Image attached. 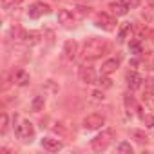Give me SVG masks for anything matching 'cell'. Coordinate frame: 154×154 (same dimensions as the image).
Instances as JSON below:
<instances>
[{
  "mask_svg": "<svg viewBox=\"0 0 154 154\" xmlns=\"http://www.w3.org/2000/svg\"><path fill=\"white\" fill-rule=\"evenodd\" d=\"M150 36H152V40H154V31H152V33H150Z\"/></svg>",
  "mask_w": 154,
  "mask_h": 154,
  "instance_id": "1f68e13d",
  "label": "cell"
},
{
  "mask_svg": "<svg viewBox=\"0 0 154 154\" xmlns=\"http://www.w3.org/2000/svg\"><path fill=\"white\" fill-rule=\"evenodd\" d=\"M116 18L112 17V15H109V13H96L94 15V26L96 27H100V29H103V31H114L116 29Z\"/></svg>",
  "mask_w": 154,
  "mask_h": 154,
  "instance_id": "277c9868",
  "label": "cell"
},
{
  "mask_svg": "<svg viewBox=\"0 0 154 154\" xmlns=\"http://www.w3.org/2000/svg\"><path fill=\"white\" fill-rule=\"evenodd\" d=\"M129 51H131L134 56H140L141 51H143V47H141V40H140V38L131 40V42H129Z\"/></svg>",
  "mask_w": 154,
  "mask_h": 154,
  "instance_id": "44dd1931",
  "label": "cell"
},
{
  "mask_svg": "<svg viewBox=\"0 0 154 154\" xmlns=\"http://www.w3.org/2000/svg\"><path fill=\"white\" fill-rule=\"evenodd\" d=\"M42 147L45 149V150H49V152H58V150H62L63 149V143L60 141V140H56V138H42Z\"/></svg>",
  "mask_w": 154,
  "mask_h": 154,
  "instance_id": "4fadbf2b",
  "label": "cell"
},
{
  "mask_svg": "<svg viewBox=\"0 0 154 154\" xmlns=\"http://www.w3.org/2000/svg\"><path fill=\"white\" fill-rule=\"evenodd\" d=\"M141 122L145 123V127L152 129V127H154V114H143V116H141Z\"/></svg>",
  "mask_w": 154,
  "mask_h": 154,
  "instance_id": "484cf974",
  "label": "cell"
},
{
  "mask_svg": "<svg viewBox=\"0 0 154 154\" xmlns=\"http://www.w3.org/2000/svg\"><path fill=\"white\" fill-rule=\"evenodd\" d=\"M58 22H60L63 27H72V26H74V15H72L69 9L62 8V9H58Z\"/></svg>",
  "mask_w": 154,
  "mask_h": 154,
  "instance_id": "7c38bea8",
  "label": "cell"
},
{
  "mask_svg": "<svg viewBox=\"0 0 154 154\" xmlns=\"http://www.w3.org/2000/svg\"><path fill=\"white\" fill-rule=\"evenodd\" d=\"M78 42L76 40H65L63 44V56L67 60H76V56H78Z\"/></svg>",
  "mask_w": 154,
  "mask_h": 154,
  "instance_id": "9c48e42d",
  "label": "cell"
},
{
  "mask_svg": "<svg viewBox=\"0 0 154 154\" xmlns=\"http://www.w3.org/2000/svg\"><path fill=\"white\" fill-rule=\"evenodd\" d=\"M76 13H78L80 17H87V15L91 13V8H89V6H87V8H85V6H78V8H76Z\"/></svg>",
  "mask_w": 154,
  "mask_h": 154,
  "instance_id": "4316f807",
  "label": "cell"
},
{
  "mask_svg": "<svg viewBox=\"0 0 154 154\" xmlns=\"http://www.w3.org/2000/svg\"><path fill=\"white\" fill-rule=\"evenodd\" d=\"M78 76H80V82H84L85 85H93V84H96L98 82V76H96V71H94V67H91V65H82L80 67V71H78Z\"/></svg>",
  "mask_w": 154,
  "mask_h": 154,
  "instance_id": "8992f818",
  "label": "cell"
},
{
  "mask_svg": "<svg viewBox=\"0 0 154 154\" xmlns=\"http://www.w3.org/2000/svg\"><path fill=\"white\" fill-rule=\"evenodd\" d=\"M116 150H118L120 154H132V152H134L132 145H131V143H127V141H122V143H118Z\"/></svg>",
  "mask_w": 154,
  "mask_h": 154,
  "instance_id": "603a6c76",
  "label": "cell"
},
{
  "mask_svg": "<svg viewBox=\"0 0 154 154\" xmlns=\"http://www.w3.org/2000/svg\"><path fill=\"white\" fill-rule=\"evenodd\" d=\"M20 4H22V0H2V8L4 9H15Z\"/></svg>",
  "mask_w": 154,
  "mask_h": 154,
  "instance_id": "cb8c5ba5",
  "label": "cell"
},
{
  "mask_svg": "<svg viewBox=\"0 0 154 154\" xmlns=\"http://www.w3.org/2000/svg\"><path fill=\"white\" fill-rule=\"evenodd\" d=\"M98 84H100L102 87H112V82H111V78H107V74L102 76V78L98 80Z\"/></svg>",
  "mask_w": 154,
  "mask_h": 154,
  "instance_id": "83f0119b",
  "label": "cell"
},
{
  "mask_svg": "<svg viewBox=\"0 0 154 154\" xmlns=\"http://www.w3.org/2000/svg\"><path fill=\"white\" fill-rule=\"evenodd\" d=\"M15 134L18 140H24V141H31V138L35 136V127L29 120H20L15 123Z\"/></svg>",
  "mask_w": 154,
  "mask_h": 154,
  "instance_id": "3957f363",
  "label": "cell"
},
{
  "mask_svg": "<svg viewBox=\"0 0 154 154\" xmlns=\"http://www.w3.org/2000/svg\"><path fill=\"white\" fill-rule=\"evenodd\" d=\"M116 138V131L114 129H103L100 134H96L93 140H91V147L94 152H103L109 149V145L114 141Z\"/></svg>",
  "mask_w": 154,
  "mask_h": 154,
  "instance_id": "7a4b0ae2",
  "label": "cell"
},
{
  "mask_svg": "<svg viewBox=\"0 0 154 154\" xmlns=\"http://www.w3.org/2000/svg\"><path fill=\"white\" fill-rule=\"evenodd\" d=\"M109 49H111V45H109V42H107L105 38L91 36V38H87V40L84 42L80 54H82V58H84L85 62H93V60H98V58H102L103 54H107Z\"/></svg>",
  "mask_w": 154,
  "mask_h": 154,
  "instance_id": "6da1fadb",
  "label": "cell"
},
{
  "mask_svg": "<svg viewBox=\"0 0 154 154\" xmlns=\"http://www.w3.org/2000/svg\"><path fill=\"white\" fill-rule=\"evenodd\" d=\"M29 82H31V76H29L27 71H24V69H17V71L13 72V84H15V85H18V87H26V85H29Z\"/></svg>",
  "mask_w": 154,
  "mask_h": 154,
  "instance_id": "30bf717a",
  "label": "cell"
},
{
  "mask_svg": "<svg viewBox=\"0 0 154 154\" xmlns=\"http://www.w3.org/2000/svg\"><path fill=\"white\" fill-rule=\"evenodd\" d=\"M6 131H8V114L2 112L0 114V134H6Z\"/></svg>",
  "mask_w": 154,
  "mask_h": 154,
  "instance_id": "d4e9b609",
  "label": "cell"
},
{
  "mask_svg": "<svg viewBox=\"0 0 154 154\" xmlns=\"http://www.w3.org/2000/svg\"><path fill=\"white\" fill-rule=\"evenodd\" d=\"M141 96H143V100L145 102H150L152 98H154V78H150V76H149V78H145L143 80V84H141Z\"/></svg>",
  "mask_w": 154,
  "mask_h": 154,
  "instance_id": "8fae6325",
  "label": "cell"
},
{
  "mask_svg": "<svg viewBox=\"0 0 154 154\" xmlns=\"http://www.w3.org/2000/svg\"><path fill=\"white\" fill-rule=\"evenodd\" d=\"M53 131H54L56 134H62V136H65V134H67V132H65V129H63V127H62L60 123H56V125L53 127Z\"/></svg>",
  "mask_w": 154,
  "mask_h": 154,
  "instance_id": "f546056e",
  "label": "cell"
},
{
  "mask_svg": "<svg viewBox=\"0 0 154 154\" xmlns=\"http://www.w3.org/2000/svg\"><path fill=\"white\" fill-rule=\"evenodd\" d=\"M125 80H127V87H129V91H136V89H140L141 84H143L141 74L136 72V71H129L127 76H125Z\"/></svg>",
  "mask_w": 154,
  "mask_h": 154,
  "instance_id": "ba28073f",
  "label": "cell"
},
{
  "mask_svg": "<svg viewBox=\"0 0 154 154\" xmlns=\"http://www.w3.org/2000/svg\"><path fill=\"white\" fill-rule=\"evenodd\" d=\"M82 125H84L85 131H96V129H100L102 125H105V116H103V114H98V112L89 114V116L84 118Z\"/></svg>",
  "mask_w": 154,
  "mask_h": 154,
  "instance_id": "5b68a950",
  "label": "cell"
},
{
  "mask_svg": "<svg viewBox=\"0 0 154 154\" xmlns=\"http://www.w3.org/2000/svg\"><path fill=\"white\" fill-rule=\"evenodd\" d=\"M44 105H45V96H44V94L35 96V100L31 102V109H33V112H40V111H44Z\"/></svg>",
  "mask_w": 154,
  "mask_h": 154,
  "instance_id": "ffe728a7",
  "label": "cell"
},
{
  "mask_svg": "<svg viewBox=\"0 0 154 154\" xmlns=\"http://www.w3.org/2000/svg\"><path fill=\"white\" fill-rule=\"evenodd\" d=\"M122 2H123V4L131 9V8H138V6L141 4V0H122Z\"/></svg>",
  "mask_w": 154,
  "mask_h": 154,
  "instance_id": "f1b7e54d",
  "label": "cell"
},
{
  "mask_svg": "<svg viewBox=\"0 0 154 154\" xmlns=\"http://www.w3.org/2000/svg\"><path fill=\"white\" fill-rule=\"evenodd\" d=\"M118 67H120V58H109V60H105L102 63V74H107L109 76V74L116 72Z\"/></svg>",
  "mask_w": 154,
  "mask_h": 154,
  "instance_id": "5bb4252c",
  "label": "cell"
},
{
  "mask_svg": "<svg viewBox=\"0 0 154 154\" xmlns=\"http://www.w3.org/2000/svg\"><path fill=\"white\" fill-rule=\"evenodd\" d=\"M49 13H51V6L49 4H44V2H36V4L29 6V9H27L29 18H40V17L49 15Z\"/></svg>",
  "mask_w": 154,
  "mask_h": 154,
  "instance_id": "52a82bcc",
  "label": "cell"
},
{
  "mask_svg": "<svg viewBox=\"0 0 154 154\" xmlns=\"http://www.w3.org/2000/svg\"><path fill=\"white\" fill-rule=\"evenodd\" d=\"M103 98H105V96H103V93H102V91H94V93H93V100H96V102H102Z\"/></svg>",
  "mask_w": 154,
  "mask_h": 154,
  "instance_id": "4dcf8cb0",
  "label": "cell"
},
{
  "mask_svg": "<svg viewBox=\"0 0 154 154\" xmlns=\"http://www.w3.org/2000/svg\"><path fill=\"white\" fill-rule=\"evenodd\" d=\"M132 31H134V26H132L131 22H123L122 27H120V31H118V42H120V44L127 42V38H131Z\"/></svg>",
  "mask_w": 154,
  "mask_h": 154,
  "instance_id": "9a60e30c",
  "label": "cell"
},
{
  "mask_svg": "<svg viewBox=\"0 0 154 154\" xmlns=\"http://www.w3.org/2000/svg\"><path fill=\"white\" fill-rule=\"evenodd\" d=\"M141 17H143L147 22L152 20V17H154V0H145V6H143Z\"/></svg>",
  "mask_w": 154,
  "mask_h": 154,
  "instance_id": "ac0fdd59",
  "label": "cell"
},
{
  "mask_svg": "<svg viewBox=\"0 0 154 154\" xmlns=\"http://www.w3.org/2000/svg\"><path fill=\"white\" fill-rule=\"evenodd\" d=\"M26 44H29V45H35V44H38L40 42V33H35V31H31V33H24V38H22Z\"/></svg>",
  "mask_w": 154,
  "mask_h": 154,
  "instance_id": "7402d4cb",
  "label": "cell"
},
{
  "mask_svg": "<svg viewBox=\"0 0 154 154\" xmlns=\"http://www.w3.org/2000/svg\"><path fill=\"white\" fill-rule=\"evenodd\" d=\"M109 9H111L112 15H116V17H125V15L129 13V8L122 2V0H118V2H111V4H109Z\"/></svg>",
  "mask_w": 154,
  "mask_h": 154,
  "instance_id": "2e32d148",
  "label": "cell"
},
{
  "mask_svg": "<svg viewBox=\"0 0 154 154\" xmlns=\"http://www.w3.org/2000/svg\"><path fill=\"white\" fill-rule=\"evenodd\" d=\"M131 136H132V140H134L136 143H140V145H147V143H149V136H147L143 131H140V129H132V131H131Z\"/></svg>",
  "mask_w": 154,
  "mask_h": 154,
  "instance_id": "d6986e66",
  "label": "cell"
},
{
  "mask_svg": "<svg viewBox=\"0 0 154 154\" xmlns=\"http://www.w3.org/2000/svg\"><path fill=\"white\" fill-rule=\"evenodd\" d=\"M123 103H125V109H127L129 114H134V112L140 109V105L136 103V100H134V96H132L131 93H125V94H123Z\"/></svg>",
  "mask_w": 154,
  "mask_h": 154,
  "instance_id": "e0dca14e",
  "label": "cell"
}]
</instances>
